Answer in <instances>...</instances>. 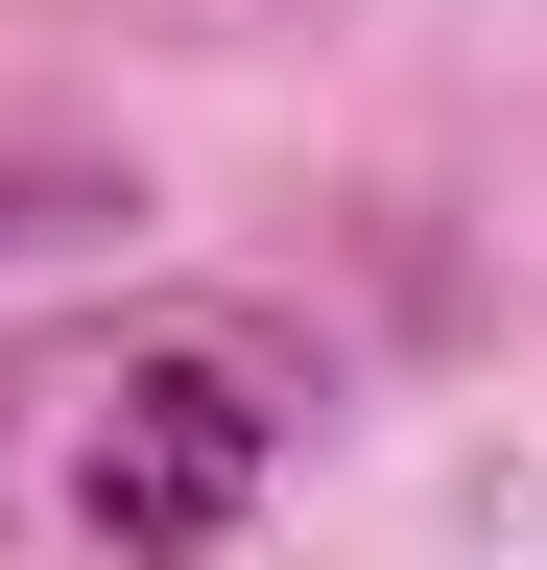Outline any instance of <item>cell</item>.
<instances>
[{"mask_svg": "<svg viewBox=\"0 0 547 570\" xmlns=\"http://www.w3.org/2000/svg\"><path fill=\"white\" fill-rule=\"evenodd\" d=\"M238 499H262V381H238V356H144V381L96 404V523L191 570Z\"/></svg>", "mask_w": 547, "mask_h": 570, "instance_id": "6da1fadb", "label": "cell"}]
</instances>
